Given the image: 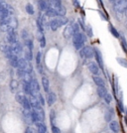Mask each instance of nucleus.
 <instances>
[{
	"instance_id": "1",
	"label": "nucleus",
	"mask_w": 127,
	"mask_h": 133,
	"mask_svg": "<svg viewBox=\"0 0 127 133\" xmlns=\"http://www.w3.org/2000/svg\"><path fill=\"white\" fill-rule=\"evenodd\" d=\"M85 42H86V36L84 35L83 33H82V32L75 34V35L73 37V46H74V48H75L77 50H80V51H81L82 48H83V45L85 44Z\"/></svg>"
},
{
	"instance_id": "2",
	"label": "nucleus",
	"mask_w": 127,
	"mask_h": 133,
	"mask_svg": "<svg viewBox=\"0 0 127 133\" xmlns=\"http://www.w3.org/2000/svg\"><path fill=\"white\" fill-rule=\"evenodd\" d=\"M113 7L117 13H126L127 11V1L126 0H113L111 1Z\"/></svg>"
},
{
	"instance_id": "3",
	"label": "nucleus",
	"mask_w": 127,
	"mask_h": 133,
	"mask_svg": "<svg viewBox=\"0 0 127 133\" xmlns=\"http://www.w3.org/2000/svg\"><path fill=\"white\" fill-rule=\"evenodd\" d=\"M80 55L82 58L91 59L92 57H94V49H92L91 46H84L80 51Z\"/></svg>"
},
{
	"instance_id": "4",
	"label": "nucleus",
	"mask_w": 127,
	"mask_h": 133,
	"mask_svg": "<svg viewBox=\"0 0 127 133\" xmlns=\"http://www.w3.org/2000/svg\"><path fill=\"white\" fill-rule=\"evenodd\" d=\"M94 57H95V61L96 64L98 65L99 69H101L102 71L104 70V66H103V59H102V55L100 53V51L97 48H94Z\"/></svg>"
},
{
	"instance_id": "5",
	"label": "nucleus",
	"mask_w": 127,
	"mask_h": 133,
	"mask_svg": "<svg viewBox=\"0 0 127 133\" xmlns=\"http://www.w3.org/2000/svg\"><path fill=\"white\" fill-rule=\"evenodd\" d=\"M7 40L11 45L16 44L18 42V39H17V34L15 32V30L13 29H10L8 31V35H7Z\"/></svg>"
},
{
	"instance_id": "6",
	"label": "nucleus",
	"mask_w": 127,
	"mask_h": 133,
	"mask_svg": "<svg viewBox=\"0 0 127 133\" xmlns=\"http://www.w3.org/2000/svg\"><path fill=\"white\" fill-rule=\"evenodd\" d=\"M87 69L90 70V71H91L93 76H97L98 72H99V67H98V65H97L96 63H94V62L88 63V64H87Z\"/></svg>"
},
{
	"instance_id": "7",
	"label": "nucleus",
	"mask_w": 127,
	"mask_h": 133,
	"mask_svg": "<svg viewBox=\"0 0 127 133\" xmlns=\"http://www.w3.org/2000/svg\"><path fill=\"white\" fill-rule=\"evenodd\" d=\"M31 89H32V92H33V95L36 96L37 94H39V91H40V84L38 82V80L36 79H33V80L31 81Z\"/></svg>"
},
{
	"instance_id": "8",
	"label": "nucleus",
	"mask_w": 127,
	"mask_h": 133,
	"mask_svg": "<svg viewBox=\"0 0 127 133\" xmlns=\"http://www.w3.org/2000/svg\"><path fill=\"white\" fill-rule=\"evenodd\" d=\"M92 80L94 81V83L97 86V88H105V81L102 78H100L98 76H93Z\"/></svg>"
},
{
	"instance_id": "9",
	"label": "nucleus",
	"mask_w": 127,
	"mask_h": 133,
	"mask_svg": "<svg viewBox=\"0 0 127 133\" xmlns=\"http://www.w3.org/2000/svg\"><path fill=\"white\" fill-rule=\"evenodd\" d=\"M61 26L60 24V21H59V18H54L53 20L50 21V28L52 31H57Z\"/></svg>"
},
{
	"instance_id": "10",
	"label": "nucleus",
	"mask_w": 127,
	"mask_h": 133,
	"mask_svg": "<svg viewBox=\"0 0 127 133\" xmlns=\"http://www.w3.org/2000/svg\"><path fill=\"white\" fill-rule=\"evenodd\" d=\"M11 48H12V51H13V54L15 56H17L19 54L21 53L23 51V48H22V45L20 44L19 42H17L16 44L14 45H11Z\"/></svg>"
},
{
	"instance_id": "11",
	"label": "nucleus",
	"mask_w": 127,
	"mask_h": 133,
	"mask_svg": "<svg viewBox=\"0 0 127 133\" xmlns=\"http://www.w3.org/2000/svg\"><path fill=\"white\" fill-rule=\"evenodd\" d=\"M47 100H48V105H53L55 102H56V100H57V95H56V93L53 92V91H50L49 93H48V98H47Z\"/></svg>"
},
{
	"instance_id": "12",
	"label": "nucleus",
	"mask_w": 127,
	"mask_h": 133,
	"mask_svg": "<svg viewBox=\"0 0 127 133\" xmlns=\"http://www.w3.org/2000/svg\"><path fill=\"white\" fill-rule=\"evenodd\" d=\"M29 102H30V105H31L32 108H37V107L40 106V102H39L37 96L30 95V98H29Z\"/></svg>"
},
{
	"instance_id": "13",
	"label": "nucleus",
	"mask_w": 127,
	"mask_h": 133,
	"mask_svg": "<svg viewBox=\"0 0 127 133\" xmlns=\"http://www.w3.org/2000/svg\"><path fill=\"white\" fill-rule=\"evenodd\" d=\"M109 128L111 129V131L114 133H118L120 131V126H119V123L117 121L113 120L111 122H109Z\"/></svg>"
},
{
	"instance_id": "14",
	"label": "nucleus",
	"mask_w": 127,
	"mask_h": 133,
	"mask_svg": "<svg viewBox=\"0 0 127 133\" xmlns=\"http://www.w3.org/2000/svg\"><path fill=\"white\" fill-rule=\"evenodd\" d=\"M28 65H29V62H27L24 58H20V59H19L18 69H20V70H23L24 71H26Z\"/></svg>"
},
{
	"instance_id": "15",
	"label": "nucleus",
	"mask_w": 127,
	"mask_h": 133,
	"mask_svg": "<svg viewBox=\"0 0 127 133\" xmlns=\"http://www.w3.org/2000/svg\"><path fill=\"white\" fill-rule=\"evenodd\" d=\"M45 15L47 17H52V18H58L59 17V14H58V12L55 10L53 7H50V8L48 9L47 11H46Z\"/></svg>"
},
{
	"instance_id": "16",
	"label": "nucleus",
	"mask_w": 127,
	"mask_h": 133,
	"mask_svg": "<svg viewBox=\"0 0 127 133\" xmlns=\"http://www.w3.org/2000/svg\"><path fill=\"white\" fill-rule=\"evenodd\" d=\"M8 25L11 29L13 30H16L17 27H18V22H17V19L14 17H9V20H8Z\"/></svg>"
},
{
	"instance_id": "17",
	"label": "nucleus",
	"mask_w": 127,
	"mask_h": 133,
	"mask_svg": "<svg viewBox=\"0 0 127 133\" xmlns=\"http://www.w3.org/2000/svg\"><path fill=\"white\" fill-rule=\"evenodd\" d=\"M39 8L43 11H47L50 8V1H38Z\"/></svg>"
},
{
	"instance_id": "18",
	"label": "nucleus",
	"mask_w": 127,
	"mask_h": 133,
	"mask_svg": "<svg viewBox=\"0 0 127 133\" xmlns=\"http://www.w3.org/2000/svg\"><path fill=\"white\" fill-rule=\"evenodd\" d=\"M33 109L36 110V112L38 113V115H39V118H40V121L43 122L44 119H45V112H44V109L42 108V106H39L37 107V108H33Z\"/></svg>"
},
{
	"instance_id": "19",
	"label": "nucleus",
	"mask_w": 127,
	"mask_h": 133,
	"mask_svg": "<svg viewBox=\"0 0 127 133\" xmlns=\"http://www.w3.org/2000/svg\"><path fill=\"white\" fill-rule=\"evenodd\" d=\"M113 115H114V111H113V109H112L111 107H108L107 111L105 112V120H106L107 122H111V119H112Z\"/></svg>"
},
{
	"instance_id": "20",
	"label": "nucleus",
	"mask_w": 127,
	"mask_h": 133,
	"mask_svg": "<svg viewBox=\"0 0 127 133\" xmlns=\"http://www.w3.org/2000/svg\"><path fill=\"white\" fill-rule=\"evenodd\" d=\"M63 35L65 38H67V39H69V38H71V37H73V31H72V25H70V26H68L65 30H64V33Z\"/></svg>"
},
{
	"instance_id": "21",
	"label": "nucleus",
	"mask_w": 127,
	"mask_h": 133,
	"mask_svg": "<svg viewBox=\"0 0 127 133\" xmlns=\"http://www.w3.org/2000/svg\"><path fill=\"white\" fill-rule=\"evenodd\" d=\"M42 84H43V88L46 92H49V88H50V81L48 80V78L43 76L42 78Z\"/></svg>"
},
{
	"instance_id": "22",
	"label": "nucleus",
	"mask_w": 127,
	"mask_h": 133,
	"mask_svg": "<svg viewBox=\"0 0 127 133\" xmlns=\"http://www.w3.org/2000/svg\"><path fill=\"white\" fill-rule=\"evenodd\" d=\"M23 90L26 94L29 95H33V92H32V89H31V84L30 83H26V82H23Z\"/></svg>"
},
{
	"instance_id": "23",
	"label": "nucleus",
	"mask_w": 127,
	"mask_h": 133,
	"mask_svg": "<svg viewBox=\"0 0 127 133\" xmlns=\"http://www.w3.org/2000/svg\"><path fill=\"white\" fill-rule=\"evenodd\" d=\"M108 29H109V32L112 34V35L114 36L115 38H117V39H119V38H121V36H120V34H119V32H118L117 30L114 28V27L112 26V25H109L108 26Z\"/></svg>"
},
{
	"instance_id": "24",
	"label": "nucleus",
	"mask_w": 127,
	"mask_h": 133,
	"mask_svg": "<svg viewBox=\"0 0 127 133\" xmlns=\"http://www.w3.org/2000/svg\"><path fill=\"white\" fill-rule=\"evenodd\" d=\"M31 118H32V121L34 123H37V122H40V118H39V115L36 112L35 109H32L31 110Z\"/></svg>"
},
{
	"instance_id": "25",
	"label": "nucleus",
	"mask_w": 127,
	"mask_h": 133,
	"mask_svg": "<svg viewBox=\"0 0 127 133\" xmlns=\"http://www.w3.org/2000/svg\"><path fill=\"white\" fill-rule=\"evenodd\" d=\"M8 16H9V13L5 9L4 4H3V7L0 9V19H6V18H8Z\"/></svg>"
},
{
	"instance_id": "26",
	"label": "nucleus",
	"mask_w": 127,
	"mask_h": 133,
	"mask_svg": "<svg viewBox=\"0 0 127 133\" xmlns=\"http://www.w3.org/2000/svg\"><path fill=\"white\" fill-rule=\"evenodd\" d=\"M107 93L108 92H107L106 88H97V94L99 95V98H103Z\"/></svg>"
},
{
	"instance_id": "27",
	"label": "nucleus",
	"mask_w": 127,
	"mask_h": 133,
	"mask_svg": "<svg viewBox=\"0 0 127 133\" xmlns=\"http://www.w3.org/2000/svg\"><path fill=\"white\" fill-rule=\"evenodd\" d=\"M10 64H11V66L12 67H14V68H18V64H19V58L17 56H13L11 59H10Z\"/></svg>"
},
{
	"instance_id": "28",
	"label": "nucleus",
	"mask_w": 127,
	"mask_h": 133,
	"mask_svg": "<svg viewBox=\"0 0 127 133\" xmlns=\"http://www.w3.org/2000/svg\"><path fill=\"white\" fill-rule=\"evenodd\" d=\"M18 87H19V83L16 80H12L10 81V89H11V90H12L13 92L16 91V89H18Z\"/></svg>"
},
{
	"instance_id": "29",
	"label": "nucleus",
	"mask_w": 127,
	"mask_h": 133,
	"mask_svg": "<svg viewBox=\"0 0 127 133\" xmlns=\"http://www.w3.org/2000/svg\"><path fill=\"white\" fill-rule=\"evenodd\" d=\"M39 42H40V46H41L42 48H45L46 38H45V36H44V34L40 33V32H39Z\"/></svg>"
},
{
	"instance_id": "30",
	"label": "nucleus",
	"mask_w": 127,
	"mask_h": 133,
	"mask_svg": "<svg viewBox=\"0 0 127 133\" xmlns=\"http://www.w3.org/2000/svg\"><path fill=\"white\" fill-rule=\"evenodd\" d=\"M116 61H117V63L120 65V66H122L123 68L127 69V60L126 59H123V58H117Z\"/></svg>"
},
{
	"instance_id": "31",
	"label": "nucleus",
	"mask_w": 127,
	"mask_h": 133,
	"mask_svg": "<svg viewBox=\"0 0 127 133\" xmlns=\"http://www.w3.org/2000/svg\"><path fill=\"white\" fill-rule=\"evenodd\" d=\"M32 59H33V55H32V51H30V50H26L25 51V60L27 61V62H30V61H32Z\"/></svg>"
},
{
	"instance_id": "32",
	"label": "nucleus",
	"mask_w": 127,
	"mask_h": 133,
	"mask_svg": "<svg viewBox=\"0 0 127 133\" xmlns=\"http://www.w3.org/2000/svg\"><path fill=\"white\" fill-rule=\"evenodd\" d=\"M23 80H24V82H26V83H31V81L33 80L32 77H31V74L25 72V75H24V77H23Z\"/></svg>"
},
{
	"instance_id": "33",
	"label": "nucleus",
	"mask_w": 127,
	"mask_h": 133,
	"mask_svg": "<svg viewBox=\"0 0 127 133\" xmlns=\"http://www.w3.org/2000/svg\"><path fill=\"white\" fill-rule=\"evenodd\" d=\"M26 11H27L28 14H30V15H33V14L35 13V10H34L33 5H32V4H30V3L26 5Z\"/></svg>"
},
{
	"instance_id": "34",
	"label": "nucleus",
	"mask_w": 127,
	"mask_h": 133,
	"mask_svg": "<svg viewBox=\"0 0 127 133\" xmlns=\"http://www.w3.org/2000/svg\"><path fill=\"white\" fill-rule=\"evenodd\" d=\"M103 99H104V101L107 103V104H109V103H111L112 102V100H113V95L111 94V93H107L104 98H103Z\"/></svg>"
},
{
	"instance_id": "35",
	"label": "nucleus",
	"mask_w": 127,
	"mask_h": 133,
	"mask_svg": "<svg viewBox=\"0 0 127 133\" xmlns=\"http://www.w3.org/2000/svg\"><path fill=\"white\" fill-rule=\"evenodd\" d=\"M25 45H26V47H27L28 50H30V51H32L33 50V48H34V45H33V41L31 40V39H28L25 41Z\"/></svg>"
},
{
	"instance_id": "36",
	"label": "nucleus",
	"mask_w": 127,
	"mask_h": 133,
	"mask_svg": "<svg viewBox=\"0 0 127 133\" xmlns=\"http://www.w3.org/2000/svg\"><path fill=\"white\" fill-rule=\"evenodd\" d=\"M25 98H26V96H25L24 94H22V93H17V94H16V100L18 101L20 104L23 103V101H24Z\"/></svg>"
},
{
	"instance_id": "37",
	"label": "nucleus",
	"mask_w": 127,
	"mask_h": 133,
	"mask_svg": "<svg viewBox=\"0 0 127 133\" xmlns=\"http://www.w3.org/2000/svg\"><path fill=\"white\" fill-rule=\"evenodd\" d=\"M55 118H56V111H55L54 109H52L51 112H50V120H51L52 126L55 125Z\"/></svg>"
},
{
	"instance_id": "38",
	"label": "nucleus",
	"mask_w": 127,
	"mask_h": 133,
	"mask_svg": "<svg viewBox=\"0 0 127 133\" xmlns=\"http://www.w3.org/2000/svg\"><path fill=\"white\" fill-rule=\"evenodd\" d=\"M117 105H118V108H119V110H120V112H125V107L123 105V101H122V99H118V102H117Z\"/></svg>"
},
{
	"instance_id": "39",
	"label": "nucleus",
	"mask_w": 127,
	"mask_h": 133,
	"mask_svg": "<svg viewBox=\"0 0 127 133\" xmlns=\"http://www.w3.org/2000/svg\"><path fill=\"white\" fill-rule=\"evenodd\" d=\"M59 18V21H60V24H61V26H64V25H66V24H68L69 23V19L66 17H58Z\"/></svg>"
},
{
	"instance_id": "40",
	"label": "nucleus",
	"mask_w": 127,
	"mask_h": 133,
	"mask_svg": "<svg viewBox=\"0 0 127 133\" xmlns=\"http://www.w3.org/2000/svg\"><path fill=\"white\" fill-rule=\"evenodd\" d=\"M121 45H122V48H123L124 52H126L127 53V42L123 36H121Z\"/></svg>"
},
{
	"instance_id": "41",
	"label": "nucleus",
	"mask_w": 127,
	"mask_h": 133,
	"mask_svg": "<svg viewBox=\"0 0 127 133\" xmlns=\"http://www.w3.org/2000/svg\"><path fill=\"white\" fill-rule=\"evenodd\" d=\"M4 7H5V9L8 11V13L9 14H13L14 13V9H13V7L10 5V4H6V3H4Z\"/></svg>"
},
{
	"instance_id": "42",
	"label": "nucleus",
	"mask_w": 127,
	"mask_h": 133,
	"mask_svg": "<svg viewBox=\"0 0 127 133\" xmlns=\"http://www.w3.org/2000/svg\"><path fill=\"white\" fill-rule=\"evenodd\" d=\"M0 28H1V31H3V32H8L10 29H11V28L9 27V25H8V23L0 25Z\"/></svg>"
},
{
	"instance_id": "43",
	"label": "nucleus",
	"mask_w": 127,
	"mask_h": 133,
	"mask_svg": "<svg viewBox=\"0 0 127 133\" xmlns=\"http://www.w3.org/2000/svg\"><path fill=\"white\" fill-rule=\"evenodd\" d=\"M21 35H22V38L26 41V40H28L29 38V34H28V31L26 30V29H24V30H22V33H21Z\"/></svg>"
},
{
	"instance_id": "44",
	"label": "nucleus",
	"mask_w": 127,
	"mask_h": 133,
	"mask_svg": "<svg viewBox=\"0 0 127 133\" xmlns=\"http://www.w3.org/2000/svg\"><path fill=\"white\" fill-rule=\"evenodd\" d=\"M38 100H39V102H40L41 105H45V99H44L43 95H42L41 93L38 94Z\"/></svg>"
},
{
	"instance_id": "45",
	"label": "nucleus",
	"mask_w": 127,
	"mask_h": 133,
	"mask_svg": "<svg viewBox=\"0 0 127 133\" xmlns=\"http://www.w3.org/2000/svg\"><path fill=\"white\" fill-rule=\"evenodd\" d=\"M7 46H8V45H6L4 42H3V41H2V42H0V50H1V52H3V53H4V52L6 51V49H7Z\"/></svg>"
},
{
	"instance_id": "46",
	"label": "nucleus",
	"mask_w": 127,
	"mask_h": 133,
	"mask_svg": "<svg viewBox=\"0 0 127 133\" xmlns=\"http://www.w3.org/2000/svg\"><path fill=\"white\" fill-rule=\"evenodd\" d=\"M78 21H79V26L81 27V29H82L83 31H85V30H86V27L84 26V24H83V22H82V19H81V18H79V19H78Z\"/></svg>"
},
{
	"instance_id": "47",
	"label": "nucleus",
	"mask_w": 127,
	"mask_h": 133,
	"mask_svg": "<svg viewBox=\"0 0 127 133\" xmlns=\"http://www.w3.org/2000/svg\"><path fill=\"white\" fill-rule=\"evenodd\" d=\"M41 57H42V53H41V52H38V53H37V56H36L37 65H40V63H41Z\"/></svg>"
},
{
	"instance_id": "48",
	"label": "nucleus",
	"mask_w": 127,
	"mask_h": 133,
	"mask_svg": "<svg viewBox=\"0 0 127 133\" xmlns=\"http://www.w3.org/2000/svg\"><path fill=\"white\" fill-rule=\"evenodd\" d=\"M85 31L87 32V37H92V29H91V27L90 25H87Z\"/></svg>"
},
{
	"instance_id": "49",
	"label": "nucleus",
	"mask_w": 127,
	"mask_h": 133,
	"mask_svg": "<svg viewBox=\"0 0 127 133\" xmlns=\"http://www.w3.org/2000/svg\"><path fill=\"white\" fill-rule=\"evenodd\" d=\"M52 133H62V132H61V129H60L59 127L53 125V126H52Z\"/></svg>"
},
{
	"instance_id": "50",
	"label": "nucleus",
	"mask_w": 127,
	"mask_h": 133,
	"mask_svg": "<svg viewBox=\"0 0 127 133\" xmlns=\"http://www.w3.org/2000/svg\"><path fill=\"white\" fill-rule=\"evenodd\" d=\"M25 72H26V71H24L23 70H20V69L17 70V75H18L19 78H21V79H23V77H24Z\"/></svg>"
},
{
	"instance_id": "51",
	"label": "nucleus",
	"mask_w": 127,
	"mask_h": 133,
	"mask_svg": "<svg viewBox=\"0 0 127 133\" xmlns=\"http://www.w3.org/2000/svg\"><path fill=\"white\" fill-rule=\"evenodd\" d=\"M37 69H38V71L42 75L43 74V67H42V65L40 64V65H37Z\"/></svg>"
},
{
	"instance_id": "52",
	"label": "nucleus",
	"mask_w": 127,
	"mask_h": 133,
	"mask_svg": "<svg viewBox=\"0 0 127 133\" xmlns=\"http://www.w3.org/2000/svg\"><path fill=\"white\" fill-rule=\"evenodd\" d=\"M25 133H36V132L34 131V129H33V128H31V127H27V128H26V131H25Z\"/></svg>"
},
{
	"instance_id": "53",
	"label": "nucleus",
	"mask_w": 127,
	"mask_h": 133,
	"mask_svg": "<svg viewBox=\"0 0 127 133\" xmlns=\"http://www.w3.org/2000/svg\"><path fill=\"white\" fill-rule=\"evenodd\" d=\"M73 4L74 5V7H77V8H80V6H81L80 2H79V1H77V0H74V1H73Z\"/></svg>"
},
{
	"instance_id": "54",
	"label": "nucleus",
	"mask_w": 127,
	"mask_h": 133,
	"mask_svg": "<svg viewBox=\"0 0 127 133\" xmlns=\"http://www.w3.org/2000/svg\"><path fill=\"white\" fill-rule=\"evenodd\" d=\"M124 120H125V123L127 125V111L125 110V116H124Z\"/></svg>"
}]
</instances>
